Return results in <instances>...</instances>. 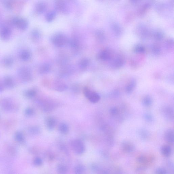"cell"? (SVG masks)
<instances>
[{
	"label": "cell",
	"instance_id": "31",
	"mask_svg": "<svg viewBox=\"0 0 174 174\" xmlns=\"http://www.w3.org/2000/svg\"><path fill=\"white\" fill-rule=\"evenodd\" d=\"M155 174H168V173L165 168L159 167L155 170Z\"/></svg>",
	"mask_w": 174,
	"mask_h": 174
},
{
	"label": "cell",
	"instance_id": "21",
	"mask_svg": "<svg viewBox=\"0 0 174 174\" xmlns=\"http://www.w3.org/2000/svg\"><path fill=\"white\" fill-rule=\"evenodd\" d=\"M51 66L48 63H45L42 64L39 69V72L42 74L49 73L50 70Z\"/></svg>",
	"mask_w": 174,
	"mask_h": 174
},
{
	"label": "cell",
	"instance_id": "6",
	"mask_svg": "<svg viewBox=\"0 0 174 174\" xmlns=\"http://www.w3.org/2000/svg\"><path fill=\"white\" fill-rule=\"evenodd\" d=\"M72 146L74 152L77 154H81L84 151V145L80 140H75L73 141Z\"/></svg>",
	"mask_w": 174,
	"mask_h": 174
},
{
	"label": "cell",
	"instance_id": "1",
	"mask_svg": "<svg viewBox=\"0 0 174 174\" xmlns=\"http://www.w3.org/2000/svg\"><path fill=\"white\" fill-rule=\"evenodd\" d=\"M18 76L22 82L26 83L29 82L32 78V73L29 68L26 66H22L18 70Z\"/></svg>",
	"mask_w": 174,
	"mask_h": 174
},
{
	"label": "cell",
	"instance_id": "41",
	"mask_svg": "<svg viewBox=\"0 0 174 174\" xmlns=\"http://www.w3.org/2000/svg\"><path fill=\"white\" fill-rule=\"evenodd\" d=\"M101 174H109V173L108 171H104L102 172Z\"/></svg>",
	"mask_w": 174,
	"mask_h": 174
},
{
	"label": "cell",
	"instance_id": "38",
	"mask_svg": "<svg viewBox=\"0 0 174 174\" xmlns=\"http://www.w3.org/2000/svg\"><path fill=\"white\" fill-rule=\"evenodd\" d=\"M5 88L2 81H0V93L3 92Z\"/></svg>",
	"mask_w": 174,
	"mask_h": 174
},
{
	"label": "cell",
	"instance_id": "29",
	"mask_svg": "<svg viewBox=\"0 0 174 174\" xmlns=\"http://www.w3.org/2000/svg\"><path fill=\"white\" fill-rule=\"evenodd\" d=\"M40 129L37 126H32L28 129L29 132L33 135H36L40 132Z\"/></svg>",
	"mask_w": 174,
	"mask_h": 174
},
{
	"label": "cell",
	"instance_id": "10",
	"mask_svg": "<svg viewBox=\"0 0 174 174\" xmlns=\"http://www.w3.org/2000/svg\"><path fill=\"white\" fill-rule=\"evenodd\" d=\"M5 88L11 89L14 88L15 82L13 78L10 76H5L2 80Z\"/></svg>",
	"mask_w": 174,
	"mask_h": 174
},
{
	"label": "cell",
	"instance_id": "18",
	"mask_svg": "<svg viewBox=\"0 0 174 174\" xmlns=\"http://www.w3.org/2000/svg\"><path fill=\"white\" fill-rule=\"evenodd\" d=\"M136 82L135 80H132L130 81L125 88V91L127 94H131L135 88L136 86Z\"/></svg>",
	"mask_w": 174,
	"mask_h": 174
},
{
	"label": "cell",
	"instance_id": "32",
	"mask_svg": "<svg viewBox=\"0 0 174 174\" xmlns=\"http://www.w3.org/2000/svg\"><path fill=\"white\" fill-rule=\"evenodd\" d=\"M137 161L138 163L144 164L147 163V157L143 155H141L137 158Z\"/></svg>",
	"mask_w": 174,
	"mask_h": 174
},
{
	"label": "cell",
	"instance_id": "40",
	"mask_svg": "<svg viewBox=\"0 0 174 174\" xmlns=\"http://www.w3.org/2000/svg\"><path fill=\"white\" fill-rule=\"evenodd\" d=\"M5 5L8 8L11 9L12 8V5L9 2H6L5 3Z\"/></svg>",
	"mask_w": 174,
	"mask_h": 174
},
{
	"label": "cell",
	"instance_id": "35",
	"mask_svg": "<svg viewBox=\"0 0 174 174\" xmlns=\"http://www.w3.org/2000/svg\"><path fill=\"white\" fill-rule=\"evenodd\" d=\"M32 36L35 40L38 39L40 38V34L37 30H34L32 33Z\"/></svg>",
	"mask_w": 174,
	"mask_h": 174
},
{
	"label": "cell",
	"instance_id": "33",
	"mask_svg": "<svg viewBox=\"0 0 174 174\" xmlns=\"http://www.w3.org/2000/svg\"><path fill=\"white\" fill-rule=\"evenodd\" d=\"M25 113L27 116H32L34 113V110L31 108H27L25 110Z\"/></svg>",
	"mask_w": 174,
	"mask_h": 174
},
{
	"label": "cell",
	"instance_id": "13",
	"mask_svg": "<svg viewBox=\"0 0 174 174\" xmlns=\"http://www.w3.org/2000/svg\"><path fill=\"white\" fill-rule=\"evenodd\" d=\"M161 151L162 155L164 156L165 157H169L171 155L172 149L171 146L165 145L161 147Z\"/></svg>",
	"mask_w": 174,
	"mask_h": 174
},
{
	"label": "cell",
	"instance_id": "12",
	"mask_svg": "<svg viewBox=\"0 0 174 174\" xmlns=\"http://www.w3.org/2000/svg\"><path fill=\"white\" fill-rule=\"evenodd\" d=\"M45 124L47 129L50 130H52L56 125V120L53 117H49L46 118Z\"/></svg>",
	"mask_w": 174,
	"mask_h": 174
},
{
	"label": "cell",
	"instance_id": "4",
	"mask_svg": "<svg viewBox=\"0 0 174 174\" xmlns=\"http://www.w3.org/2000/svg\"><path fill=\"white\" fill-rule=\"evenodd\" d=\"M12 23L19 29L25 30L28 25V22L24 18L15 17L12 19Z\"/></svg>",
	"mask_w": 174,
	"mask_h": 174
},
{
	"label": "cell",
	"instance_id": "16",
	"mask_svg": "<svg viewBox=\"0 0 174 174\" xmlns=\"http://www.w3.org/2000/svg\"><path fill=\"white\" fill-rule=\"evenodd\" d=\"M47 8L46 3L41 2L38 3L35 6V10L39 14H43L45 12Z\"/></svg>",
	"mask_w": 174,
	"mask_h": 174
},
{
	"label": "cell",
	"instance_id": "36",
	"mask_svg": "<svg viewBox=\"0 0 174 174\" xmlns=\"http://www.w3.org/2000/svg\"><path fill=\"white\" fill-rule=\"evenodd\" d=\"M58 172L59 174H65L66 173V168L63 166H58Z\"/></svg>",
	"mask_w": 174,
	"mask_h": 174
},
{
	"label": "cell",
	"instance_id": "9",
	"mask_svg": "<svg viewBox=\"0 0 174 174\" xmlns=\"http://www.w3.org/2000/svg\"><path fill=\"white\" fill-rule=\"evenodd\" d=\"M121 147L125 152L127 153L133 152L135 150V146L131 142L128 141H122Z\"/></svg>",
	"mask_w": 174,
	"mask_h": 174
},
{
	"label": "cell",
	"instance_id": "39",
	"mask_svg": "<svg viewBox=\"0 0 174 174\" xmlns=\"http://www.w3.org/2000/svg\"><path fill=\"white\" fill-rule=\"evenodd\" d=\"M42 162V160L40 159H39V158H37L35 160V164L38 165H39L41 164Z\"/></svg>",
	"mask_w": 174,
	"mask_h": 174
},
{
	"label": "cell",
	"instance_id": "19",
	"mask_svg": "<svg viewBox=\"0 0 174 174\" xmlns=\"http://www.w3.org/2000/svg\"><path fill=\"white\" fill-rule=\"evenodd\" d=\"M54 89L58 92H63L68 88V86L66 84L58 82L54 84Z\"/></svg>",
	"mask_w": 174,
	"mask_h": 174
},
{
	"label": "cell",
	"instance_id": "5",
	"mask_svg": "<svg viewBox=\"0 0 174 174\" xmlns=\"http://www.w3.org/2000/svg\"><path fill=\"white\" fill-rule=\"evenodd\" d=\"M84 93L85 97L93 103H96L100 100V97L99 94L92 92L87 87H85L84 88Z\"/></svg>",
	"mask_w": 174,
	"mask_h": 174
},
{
	"label": "cell",
	"instance_id": "11",
	"mask_svg": "<svg viewBox=\"0 0 174 174\" xmlns=\"http://www.w3.org/2000/svg\"><path fill=\"white\" fill-rule=\"evenodd\" d=\"M166 141L170 144H173L174 143V132L172 129H169L166 131L164 135Z\"/></svg>",
	"mask_w": 174,
	"mask_h": 174
},
{
	"label": "cell",
	"instance_id": "3",
	"mask_svg": "<svg viewBox=\"0 0 174 174\" xmlns=\"http://www.w3.org/2000/svg\"><path fill=\"white\" fill-rule=\"evenodd\" d=\"M16 105L14 101L9 98H4L0 102V106L2 109L7 112L13 111L17 108Z\"/></svg>",
	"mask_w": 174,
	"mask_h": 174
},
{
	"label": "cell",
	"instance_id": "27",
	"mask_svg": "<svg viewBox=\"0 0 174 174\" xmlns=\"http://www.w3.org/2000/svg\"><path fill=\"white\" fill-rule=\"evenodd\" d=\"M167 169H166L167 172L168 174H174V164L173 162L168 161L166 163Z\"/></svg>",
	"mask_w": 174,
	"mask_h": 174
},
{
	"label": "cell",
	"instance_id": "7",
	"mask_svg": "<svg viewBox=\"0 0 174 174\" xmlns=\"http://www.w3.org/2000/svg\"><path fill=\"white\" fill-rule=\"evenodd\" d=\"M55 8L57 11L63 13L67 14L69 11L68 4L63 1H58L55 3Z\"/></svg>",
	"mask_w": 174,
	"mask_h": 174
},
{
	"label": "cell",
	"instance_id": "34",
	"mask_svg": "<svg viewBox=\"0 0 174 174\" xmlns=\"http://www.w3.org/2000/svg\"><path fill=\"white\" fill-rule=\"evenodd\" d=\"M144 117L146 121L151 122L153 120V118L151 114L149 113H146L144 115Z\"/></svg>",
	"mask_w": 174,
	"mask_h": 174
},
{
	"label": "cell",
	"instance_id": "22",
	"mask_svg": "<svg viewBox=\"0 0 174 174\" xmlns=\"http://www.w3.org/2000/svg\"><path fill=\"white\" fill-rule=\"evenodd\" d=\"M3 64L7 67L12 65L14 62L13 58L10 56H7L3 59Z\"/></svg>",
	"mask_w": 174,
	"mask_h": 174
},
{
	"label": "cell",
	"instance_id": "15",
	"mask_svg": "<svg viewBox=\"0 0 174 174\" xmlns=\"http://www.w3.org/2000/svg\"><path fill=\"white\" fill-rule=\"evenodd\" d=\"M20 59L23 61H28L31 57V54L30 51L26 49L23 50L19 54Z\"/></svg>",
	"mask_w": 174,
	"mask_h": 174
},
{
	"label": "cell",
	"instance_id": "23",
	"mask_svg": "<svg viewBox=\"0 0 174 174\" xmlns=\"http://www.w3.org/2000/svg\"><path fill=\"white\" fill-rule=\"evenodd\" d=\"M56 12L55 11H51L47 13L46 15V19L47 22H52L56 18Z\"/></svg>",
	"mask_w": 174,
	"mask_h": 174
},
{
	"label": "cell",
	"instance_id": "26",
	"mask_svg": "<svg viewBox=\"0 0 174 174\" xmlns=\"http://www.w3.org/2000/svg\"><path fill=\"white\" fill-rule=\"evenodd\" d=\"M90 61L89 59L84 58L81 59L79 63V66L82 69L86 68L90 64Z\"/></svg>",
	"mask_w": 174,
	"mask_h": 174
},
{
	"label": "cell",
	"instance_id": "30",
	"mask_svg": "<svg viewBox=\"0 0 174 174\" xmlns=\"http://www.w3.org/2000/svg\"><path fill=\"white\" fill-rule=\"evenodd\" d=\"M15 137L16 139L20 142H22L24 140V136L21 132L18 131L16 133Z\"/></svg>",
	"mask_w": 174,
	"mask_h": 174
},
{
	"label": "cell",
	"instance_id": "17",
	"mask_svg": "<svg viewBox=\"0 0 174 174\" xmlns=\"http://www.w3.org/2000/svg\"><path fill=\"white\" fill-rule=\"evenodd\" d=\"M41 106L43 111L48 112L52 110L54 108V105L51 102H42Z\"/></svg>",
	"mask_w": 174,
	"mask_h": 174
},
{
	"label": "cell",
	"instance_id": "28",
	"mask_svg": "<svg viewBox=\"0 0 174 174\" xmlns=\"http://www.w3.org/2000/svg\"><path fill=\"white\" fill-rule=\"evenodd\" d=\"M36 91L33 89L28 90L25 91L24 93L25 96L27 98H31L36 95Z\"/></svg>",
	"mask_w": 174,
	"mask_h": 174
},
{
	"label": "cell",
	"instance_id": "14",
	"mask_svg": "<svg viewBox=\"0 0 174 174\" xmlns=\"http://www.w3.org/2000/svg\"><path fill=\"white\" fill-rule=\"evenodd\" d=\"M163 114L168 119H173L174 116L173 110L171 107L166 106L163 110Z\"/></svg>",
	"mask_w": 174,
	"mask_h": 174
},
{
	"label": "cell",
	"instance_id": "2",
	"mask_svg": "<svg viewBox=\"0 0 174 174\" xmlns=\"http://www.w3.org/2000/svg\"><path fill=\"white\" fill-rule=\"evenodd\" d=\"M53 44L58 47H62L65 45L69 42L66 35L62 33H58L54 34L51 38Z\"/></svg>",
	"mask_w": 174,
	"mask_h": 174
},
{
	"label": "cell",
	"instance_id": "20",
	"mask_svg": "<svg viewBox=\"0 0 174 174\" xmlns=\"http://www.w3.org/2000/svg\"><path fill=\"white\" fill-rule=\"evenodd\" d=\"M138 135L142 140H147L149 139L150 134L147 130L145 129H141L138 132Z\"/></svg>",
	"mask_w": 174,
	"mask_h": 174
},
{
	"label": "cell",
	"instance_id": "25",
	"mask_svg": "<svg viewBox=\"0 0 174 174\" xmlns=\"http://www.w3.org/2000/svg\"><path fill=\"white\" fill-rule=\"evenodd\" d=\"M59 130L61 133L66 134L69 131V126L65 123H62L59 125Z\"/></svg>",
	"mask_w": 174,
	"mask_h": 174
},
{
	"label": "cell",
	"instance_id": "24",
	"mask_svg": "<svg viewBox=\"0 0 174 174\" xmlns=\"http://www.w3.org/2000/svg\"><path fill=\"white\" fill-rule=\"evenodd\" d=\"M152 102L151 97L149 95H147L143 98L142 104L145 107H149L152 105Z\"/></svg>",
	"mask_w": 174,
	"mask_h": 174
},
{
	"label": "cell",
	"instance_id": "37",
	"mask_svg": "<svg viewBox=\"0 0 174 174\" xmlns=\"http://www.w3.org/2000/svg\"><path fill=\"white\" fill-rule=\"evenodd\" d=\"M110 112L112 115H116L118 113V109L115 107H114L110 109Z\"/></svg>",
	"mask_w": 174,
	"mask_h": 174
},
{
	"label": "cell",
	"instance_id": "8",
	"mask_svg": "<svg viewBox=\"0 0 174 174\" xmlns=\"http://www.w3.org/2000/svg\"><path fill=\"white\" fill-rule=\"evenodd\" d=\"M11 31L8 27L4 26L0 30V37L3 40H8L10 38Z\"/></svg>",
	"mask_w": 174,
	"mask_h": 174
}]
</instances>
